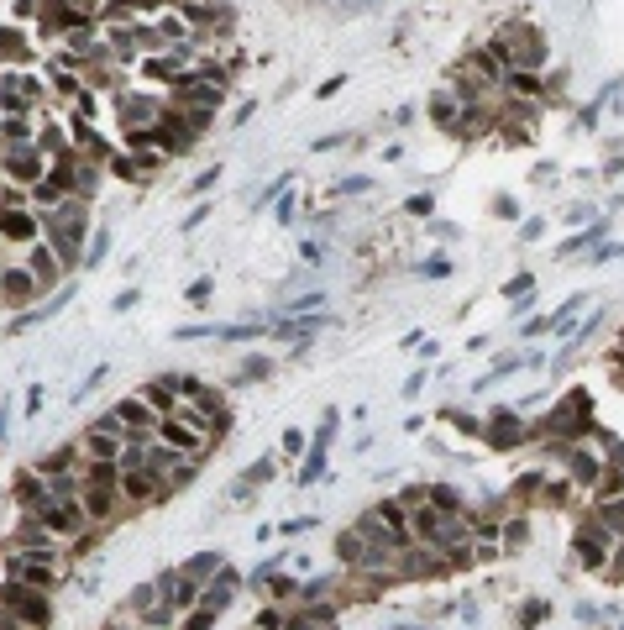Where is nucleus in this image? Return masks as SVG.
<instances>
[{
    "mask_svg": "<svg viewBox=\"0 0 624 630\" xmlns=\"http://www.w3.org/2000/svg\"><path fill=\"white\" fill-rule=\"evenodd\" d=\"M231 594H236V572H221V578H215V588H210V594H205V609H210V615H215V609H221V604H226V599H231Z\"/></svg>",
    "mask_w": 624,
    "mask_h": 630,
    "instance_id": "nucleus-3",
    "label": "nucleus"
},
{
    "mask_svg": "<svg viewBox=\"0 0 624 630\" xmlns=\"http://www.w3.org/2000/svg\"><path fill=\"white\" fill-rule=\"evenodd\" d=\"M168 441H174V447H194V436H189L184 426H168Z\"/></svg>",
    "mask_w": 624,
    "mask_h": 630,
    "instance_id": "nucleus-7",
    "label": "nucleus"
},
{
    "mask_svg": "<svg viewBox=\"0 0 624 630\" xmlns=\"http://www.w3.org/2000/svg\"><path fill=\"white\" fill-rule=\"evenodd\" d=\"M451 274V263L446 258H430V263H420V279H446Z\"/></svg>",
    "mask_w": 624,
    "mask_h": 630,
    "instance_id": "nucleus-6",
    "label": "nucleus"
},
{
    "mask_svg": "<svg viewBox=\"0 0 624 630\" xmlns=\"http://www.w3.org/2000/svg\"><path fill=\"white\" fill-rule=\"evenodd\" d=\"M0 231H6V237H32V221H26V215H0Z\"/></svg>",
    "mask_w": 624,
    "mask_h": 630,
    "instance_id": "nucleus-4",
    "label": "nucleus"
},
{
    "mask_svg": "<svg viewBox=\"0 0 624 630\" xmlns=\"http://www.w3.org/2000/svg\"><path fill=\"white\" fill-rule=\"evenodd\" d=\"M6 604H11V615H16V620L47 625V599H42V594H22V588H11V594H6Z\"/></svg>",
    "mask_w": 624,
    "mask_h": 630,
    "instance_id": "nucleus-1",
    "label": "nucleus"
},
{
    "mask_svg": "<svg viewBox=\"0 0 624 630\" xmlns=\"http://www.w3.org/2000/svg\"><path fill=\"white\" fill-rule=\"evenodd\" d=\"M42 520H47V531H58V536L79 531V510H69V504H42Z\"/></svg>",
    "mask_w": 624,
    "mask_h": 630,
    "instance_id": "nucleus-2",
    "label": "nucleus"
},
{
    "mask_svg": "<svg viewBox=\"0 0 624 630\" xmlns=\"http://www.w3.org/2000/svg\"><path fill=\"white\" fill-rule=\"evenodd\" d=\"M210 567H221V557H215V552H200V557L189 562L184 572H189V578H205V572H210Z\"/></svg>",
    "mask_w": 624,
    "mask_h": 630,
    "instance_id": "nucleus-5",
    "label": "nucleus"
}]
</instances>
